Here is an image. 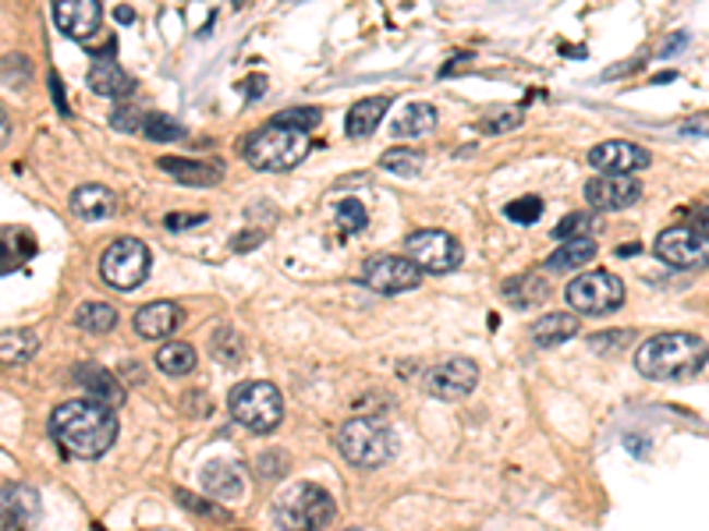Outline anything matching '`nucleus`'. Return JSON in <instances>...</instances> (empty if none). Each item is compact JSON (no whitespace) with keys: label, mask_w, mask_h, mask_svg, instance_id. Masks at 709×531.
I'll return each instance as SVG.
<instances>
[{"label":"nucleus","mask_w":709,"mask_h":531,"mask_svg":"<svg viewBox=\"0 0 709 531\" xmlns=\"http://www.w3.org/2000/svg\"><path fill=\"white\" fill-rule=\"evenodd\" d=\"M567 301L581 315H606L624 305V283L606 269H589L567 283Z\"/></svg>","instance_id":"obj_8"},{"label":"nucleus","mask_w":709,"mask_h":531,"mask_svg":"<svg viewBox=\"0 0 709 531\" xmlns=\"http://www.w3.org/2000/svg\"><path fill=\"white\" fill-rule=\"evenodd\" d=\"M320 107H298V110H280L269 124H280V128H291V132H309V128L320 124Z\"/></svg>","instance_id":"obj_34"},{"label":"nucleus","mask_w":709,"mask_h":531,"mask_svg":"<svg viewBox=\"0 0 709 531\" xmlns=\"http://www.w3.org/2000/svg\"><path fill=\"white\" fill-rule=\"evenodd\" d=\"M139 132L146 135V138H153V142H175V138L184 135V128L178 121H170L167 113H146Z\"/></svg>","instance_id":"obj_33"},{"label":"nucleus","mask_w":709,"mask_h":531,"mask_svg":"<svg viewBox=\"0 0 709 531\" xmlns=\"http://www.w3.org/2000/svg\"><path fill=\"white\" fill-rule=\"evenodd\" d=\"M75 326L85 334H110L118 326V309L107 305V301H85L75 312Z\"/></svg>","instance_id":"obj_29"},{"label":"nucleus","mask_w":709,"mask_h":531,"mask_svg":"<svg viewBox=\"0 0 709 531\" xmlns=\"http://www.w3.org/2000/svg\"><path fill=\"white\" fill-rule=\"evenodd\" d=\"M75 383L82 386L85 394H89V400H96V405H104V408H110V411L124 405V386L113 379L107 369L79 365V369H75Z\"/></svg>","instance_id":"obj_18"},{"label":"nucleus","mask_w":709,"mask_h":531,"mask_svg":"<svg viewBox=\"0 0 709 531\" xmlns=\"http://www.w3.org/2000/svg\"><path fill=\"white\" fill-rule=\"evenodd\" d=\"M50 436L68 457L96 461L118 439V419H113L110 408L96 405V400H68V405L50 414Z\"/></svg>","instance_id":"obj_1"},{"label":"nucleus","mask_w":709,"mask_h":531,"mask_svg":"<svg viewBox=\"0 0 709 531\" xmlns=\"http://www.w3.org/2000/svg\"><path fill=\"white\" fill-rule=\"evenodd\" d=\"M365 224H369V217H365V206L359 203V198H345V203H337V227L345 234H359Z\"/></svg>","instance_id":"obj_35"},{"label":"nucleus","mask_w":709,"mask_h":531,"mask_svg":"<svg viewBox=\"0 0 709 531\" xmlns=\"http://www.w3.org/2000/svg\"><path fill=\"white\" fill-rule=\"evenodd\" d=\"M504 298L515 301V305H536V301L546 298V283L539 277H515L504 283Z\"/></svg>","instance_id":"obj_31"},{"label":"nucleus","mask_w":709,"mask_h":531,"mask_svg":"<svg viewBox=\"0 0 709 531\" xmlns=\"http://www.w3.org/2000/svg\"><path fill=\"white\" fill-rule=\"evenodd\" d=\"M337 450L345 454V461L354 468H383L394 457L397 439L390 429L376 419H351L340 425Z\"/></svg>","instance_id":"obj_4"},{"label":"nucleus","mask_w":709,"mask_h":531,"mask_svg":"<svg viewBox=\"0 0 709 531\" xmlns=\"http://www.w3.org/2000/svg\"><path fill=\"white\" fill-rule=\"evenodd\" d=\"M178 504L189 507V510H195L199 518H227L220 507H213V504H206V499H199V496H192V493H178Z\"/></svg>","instance_id":"obj_40"},{"label":"nucleus","mask_w":709,"mask_h":531,"mask_svg":"<svg viewBox=\"0 0 709 531\" xmlns=\"http://www.w3.org/2000/svg\"><path fill=\"white\" fill-rule=\"evenodd\" d=\"M419 277L422 273L401 255H373L359 273V280L376 294H405L411 287H419Z\"/></svg>","instance_id":"obj_10"},{"label":"nucleus","mask_w":709,"mask_h":531,"mask_svg":"<svg viewBox=\"0 0 709 531\" xmlns=\"http://www.w3.org/2000/svg\"><path fill=\"white\" fill-rule=\"evenodd\" d=\"M36 255V238L28 227H0V277L22 269Z\"/></svg>","instance_id":"obj_19"},{"label":"nucleus","mask_w":709,"mask_h":531,"mask_svg":"<svg viewBox=\"0 0 709 531\" xmlns=\"http://www.w3.org/2000/svg\"><path fill=\"white\" fill-rule=\"evenodd\" d=\"M8 138H11V121H8V113L4 107H0V149L8 146Z\"/></svg>","instance_id":"obj_45"},{"label":"nucleus","mask_w":709,"mask_h":531,"mask_svg":"<svg viewBox=\"0 0 709 531\" xmlns=\"http://www.w3.org/2000/svg\"><path fill=\"white\" fill-rule=\"evenodd\" d=\"M589 227H592V217H589V213H567V217L557 224V231H553V238H561V241L586 238Z\"/></svg>","instance_id":"obj_38"},{"label":"nucleus","mask_w":709,"mask_h":531,"mask_svg":"<svg viewBox=\"0 0 709 531\" xmlns=\"http://www.w3.org/2000/svg\"><path fill=\"white\" fill-rule=\"evenodd\" d=\"M203 490L213 496V499H241L245 496V475H241V468L231 464V461H213L203 468Z\"/></svg>","instance_id":"obj_20"},{"label":"nucleus","mask_w":709,"mask_h":531,"mask_svg":"<svg viewBox=\"0 0 709 531\" xmlns=\"http://www.w3.org/2000/svg\"><path fill=\"white\" fill-rule=\"evenodd\" d=\"M436 128V110L430 104H408L401 110V118L390 121V135L394 138H419Z\"/></svg>","instance_id":"obj_26"},{"label":"nucleus","mask_w":709,"mask_h":531,"mask_svg":"<svg viewBox=\"0 0 709 531\" xmlns=\"http://www.w3.org/2000/svg\"><path fill=\"white\" fill-rule=\"evenodd\" d=\"M43 521V496L33 485L0 490V531H36Z\"/></svg>","instance_id":"obj_12"},{"label":"nucleus","mask_w":709,"mask_h":531,"mask_svg":"<svg viewBox=\"0 0 709 531\" xmlns=\"http://www.w3.org/2000/svg\"><path fill=\"white\" fill-rule=\"evenodd\" d=\"M617 340H632V334L628 329H621V334H596V337H589V343L596 351H617L621 343Z\"/></svg>","instance_id":"obj_42"},{"label":"nucleus","mask_w":709,"mask_h":531,"mask_svg":"<svg viewBox=\"0 0 709 531\" xmlns=\"http://www.w3.org/2000/svg\"><path fill=\"white\" fill-rule=\"evenodd\" d=\"M241 153L255 170H295L309 153V135L280 124H266L241 142Z\"/></svg>","instance_id":"obj_3"},{"label":"nucleus","mask_w":709,"mask_h":531,"mask_svg":"<svg viewBox=\"0 0 709 531\" xmlns=\"http://www.w3.org/2000/svg\"><path fill=\"white\" fill-rule=\"evenodd\" d=\"M260 241H263V234H252V238H235V241H231V249H235V252H245V249H252V245H260Z\"/></svg>","instance_id":"obj_44"},{"label":"nucleus","mask_w":709,"mask_h":531,"mask_svg":"<svg viewBox=\"0 0 709 531\" xmlns=\"http://www.w3.org/2000/svg\"><path fill=\"white\" fill-rule=\"evenodd\" d=\"M53 22L68 39L89 47V39L104 25V8L96 0H61V4H53Z\"/></svg>","instance_id":"obj_14"},{"label":"nucleus","mask_w":709,"mask_h":531,"mask_svg":"<svg viewBox=\"0 0 709 531\" xmlns=\"http://www.w3.org/2000/svg\"><path fill=\"white\" fill-rule=\"evenodd\" d=\"M142 118H146V113H139L135 107H113V113H110V124L113 128H128V132H139L142 128Z\"/></svg>","instance_id":"obj_39"},{"label":"nucleus","mask_w":709,"mask_h":531,"mask_svg":"<svg viewBox=\"0 0 709 531\" xmlns=\"http://www.w3.org/2000/svg\"><path fill=\"white\" fill-rule=\"evenodd\" d=\"M709 252V241H706V227H671L657 238V255L674 269H692V266H702Z\"/></svg>","instance_id":"obj_11"},{"label":"nucleus","mask_w":709,"mask_h":531,"mask_svg":"<svg viewBox=\"0 0 709 531\" xmlns=\"http://www.w3.org/2000/svg\"><path fill=\"white\" fill-rule=\"evenodd\" d=\"M504 217L515 220V224H536L539 217H543V198H536V195L515 198V203H507Z\"/></svg>","instance_id":"obj_36"},{"label":"nucleus","mask_w":709,"mask_h":531,"mask_svg":"<svg viewBox=\"0 0 709 531\" xmlns=\"http://www.w3.org/2000/svg\"><path fill=\"white\" fill-rule=\"evenodd\" d=\"M422 153H411V149H390L383 153V170H390L397 178H416L422 174Z\"/></svg>","instance_id":"obj_32"},{"label":"nucleus","mask_w":709,"mask_h":531,"mask_svg":"<svg viewBox=\"0 0 709 531\" xmlns=\"http://www.w3.org/2000/svg\"><path fill=\"white\" fill-rule=\"evenodd\" d=\"M476 383H479L476 362H468V358H447V362L430 369V376H425V390L440 400H461L476 390Z\"/></svg>","instance_id":"obj_13"},{"label":"nucleus","mask_w":709,"mask_h":531,"mask_svg":"<svg viewBox=\"0 0 709 531\" xmlns=\"http://www.w3.org/2000/svg\"><path fill=\"white\" fill-rule=\"evenodd\" d=\"M71 209L79 213L82 220H107L118 209V198L104 184H82V189L71 192Z\"/></svg>","instance_id":"obj_21"},{"label":"nucleus","mask_w":709,"mask_h":531,"mask_svg":"<svg viewBox=\"0 0 709 531\" xmlns=\"http://www.w3.org/2000/svg\"><path fill=\"white\" fill-rule=\"evenodd\" d=\"M156 365L167 376H184V372L195 369V348L184 340H175V343H164L160 351H156Z\"/></svg>","instance_id":"obj_30"},{"label":"nucleus","mask_w":709,"mask_h":531,"mask_svg":"<svg viewBox=\"0 0 709 531\" xmlns=\"http://www.w3.org/2000/svg\"><path fill=\"white\" fill-rule=\"evenodd\" d=\"M581 329L578 315H567V312H553V315H539L532 323V340L539 348H557V343L572 340Z\"/></svg>","instance_id":"obj_23"},{"label":"nucleus","mask_w":709,"mask_h":531,"mask_svg":"<svg viewBox=\"0 0 709 531\" xmlns=\"http://www.w3.org/2000/svg\"><path fill=\"white\" fill-rule=\"evenodd\" d=\"M586 198L592 209H628L642 198V184L628 174H600L586 184Z\"/></svg>","instance_id":"obj_15"},{"label":"nucleus","mask_w":709,"mask_h":531,"mask_svg":"<svg viewBox=\"0 0 709 531\" xmlns=\"http://www.w3.org/2000/svg\"><path fill=\"white\" fill-rule=\"evenodd\" d=\"M589 164L596 170H603V174H628L632 178L635 170L649 167V153L642 146H635V142L610 138V142H600V146H592Z\"/></svg>","instance_id":"obj_16"},{"label":"nucleus","mask_w":709,"mask_h":531,"mask_svg":"<svg viewBox=\"0 0 709 531\" xmlns=\"http://www.w3.org/2000/svg\"><path fill=\"white\" fill-rule=\"evenodd\" d=\"M99 277H104L113 291H135V287L149 277V249L139 238H118L99 260Z\"/></svg>","instance_id":"obj_7"},{"label":"nucleus","mask_w":709,"mask_h":531,"mask_svg":"<svg viewBox=\"0 0 709 531\" xmlns=\"http://www.w3.org/2000/svg\"><path fill=\"white\" fill-rule=\"evenodd\" d=\"M50 85H53V96H57V107H61V113H68V104H64V93H61V79L50 75Z\"/></svg>","instance_id":"obj_46"},{"label":"nucleus","mask_w":709,"mask_h":531,"mask_svg":"<svg viewBox=\"0 0 709 531\" xmlns=\"http://www.w3.org/2000/svg\"><path fill=\"white\" fill-rule=\"evenodd\" d=\"M334 521V499L320 485L302 482L277 499V524L284 531H320Z\"/></svg>","instance_id":"obj_6"},{"label":"nucleus","mask_w":709,"mask_h":531,"mask_svg":"<svg viewBox=\"0 0 709 531\" xmlns=\"http://www.w3.org/2000/svg\"><path fill=\"white\" fill-rule=\"evenodd\" d=\"M181 326V309L175 301H149L135 312V329L146 340H164Z\"/></svg>","instance_id":"obj_17"},{"label":"nucleus","mask_w":709,"mask_h":531,"mask_svg":"<svg viewBox=\"0 0 709 531\" xmlns=\"http://www.w3.org/2000/svg\"><path fill=\"white\" fill-rule=\"evenodd\" d=\"M635 369L652 383L695 379L706 369V340L695 334H657L638 348Z\"/></svg>","instance_id":"obj_2"},{"label":"nucleus","mask_w":709,"mask_h":531,"mask_svg":"<svg viewBox=\"0 0 709 531\" xmlns=\"http://www.w3.org/2000/svg\"><path fill=\"white\" fill-rule=\"evenodd\" d=\"M89 89L96 96H128L132 93V79H128V71L118 61L99 57V61L89 68Z\"/></svg>","instance_id":"obj_24"},{"label":"nucleus","mask_w":709,"mask_h":531,"mask_svg":"<svg viewBox=\"0 0 709 531\" xmlns=\"http://www.w3.org/2000/svg\"><path fill=\"white\" fill-rule=\"evenodd\" d=\"M231 405L235 422H241L249 433H274L284 419V397L274 383H263V379H252V383H241L227 397Z\"/></svg>","instance_id":"obj_5"},{"label":"nucleus","mask_w":709,"mask_h":531,"mask_svg":"<svg viewBox=\"0 0 709 531\" xmlns=\"http://www.w3.org/2000/svg\"><path fill=\"white\" fill-rule=\"evenodd\" d=\"M390 110V96H369V99H359L351 110H348V135L351 138H365L373 135L380 121L387 118Z\"/></svg>","instance_id":"obj_22"},{"label":"nucleus","mask_w":709,"mask_h":531,"mask_svg":"<svg viewBox=\"0 0 709 531\" xmlns=\"http://www.w3.org/2000/svg\"><path fill=\"white\" fill-rule=\"evenodd\" d=\"M405 249H408V263L419 273H436L440 277V273H450L461 266V245H458V238H450L447 231L425 227V231L408 234Z\"/></svg>","instance_id":"obj_9"},{"label":"nucleus","mask_w":709,"mask_h":531,"mask_svg":"<svg viewBox=\"0 0 709 531\" xmlns=\"http://www.w3.org/2000/svg\"><path fill=\"white\" fill-rule=\"evenodd\" d=\"M515 124H521V107L501 110V113H493V118L486 121L490 132H504V128H515Z\"/></svg>","instance_id":"obj_41"},{"label":"nucleus","mask_w":709,"mask_h":531,"mask_svg":"<svg viewBox=\"0 0 709 531\" xmlns=\"http://www.w3.org/2000/svg\"><path fill=\"white\" fill-rule=\"evenodd\" d=\"M160 170L181 184H217L224 167L220 164H199V160H181V156H160Z\"/></svg>","instance_id":"obj_25"},{"label":"nucleus","mask_w":709,"mask_h":531,"mask_svg":"<svg viewBox=\"0 0 709 531\" xmlns=\"http://www.w3.org/2000/svg\"><path fill=\"white\" fill-rule=\"evenodd\" d=\"M284 471H288V454L284 450H266V454L255 457V475L260 479L277 482V479H284Z\"/></svg>","instance_id":"obj_37"},{"label":"nucleus","mask_w":709,"mask_h":531,"mask_svg":"<svg viewBox=\"0 0 709 531\" xmlns=\"http://www.w3.org/2000/svg\"><path fill=\"white\" fill-rule=\"evenodd\" d=\"M596 260V241L592 238H575V241H564L546 260V269L550 273H564V269H581L586 263Z\"/></svg>","instance_id":"obj_27"},{"label":"nucleus","mask_w":709,"mask_h":531,"mask_svg":"<svg viewBox=\"0 0 709 531\" xmlns=\"http://www.w3.org/2000/svg\"><path fill=\"white\" fill-rule=\"evenodd\" d=\"M39 351V337L33 329H4L0 334V362L4 365H22Z\"/></svg>","instance_id":"obj_28"},{"label":"nucleus","mask_w":709,"mask_h":531,"mask_svg":"<svg viewBox=\"0 0 709 531\" xmlns=\"http://www.w3.org/2000/svg\"><path fill=\"white\" fill-rule=\"evenodd\" d=\"M203 220H206L203 213H184V217H181V213H175V217H167V227H170V231H178V227H192V224H203Z\"/></svg>","instance_id":"obj_43"}]
</instances>
